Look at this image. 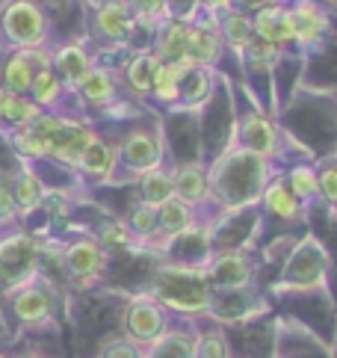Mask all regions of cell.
<instances>
[{"label":"cell","instance_id":"6da1fadb","mask_svg":"<svg viewBox=\"0 0 337 358\" xmlns=\"http://www.w3.org/2000/svg\"><path fill=\"white\" fill-rule=\"evenodd\" d=\"M207 178H210V199L225 208H245V204L257 201L269 184L266 160L245 151L243 145L225 151L207 172Z\"/></svg>","mask_w":337,"mask_h":358},{"label":"cell","instance_id":"60d3db41","mask_svg":"<svg viewBox=\"0 0 337 358\" xmlns=\"http://www.w3.org/2000/svg\"><path fill=\"white\" fill-rule=\"evenodd\" d=\"M0 210H12V199L6 187H0Z\"/></svg>","mask_w":337,"mask_h":358},{"label":"cell","instance_id":"8d00e7d4","mask_svg":"<svg viewBox=\"0 0 337 358\" xmlns=\"http://www.w3.org/2000/svg\"><path fill=\"white\" fill-rule=\"evenodd\" d=\"M38 196H42V187H38V178L36 175H24L21 181H18V199H21V204H36L38 201Z\"/></svg>","mask_w":337,"mask_h":358},{"label":"cell","instance_id":"44dd1931","mask_svg":"<svg viewBox=\"0 0 337 358\" xmlns=\"http://www.w3.org/2000/svg\"><path fill=\"white\" fill-rule=\"evenodd\" d=\"M175 196V184H172V175L163 172L160 166L157 169H151L142 175V201H148V204H160L168 201Z\"/></svg>","mask_w":337,"mask_h":358},{"label":"cell","instance_id":"4316f807","mask_svg":"<svg viewBox=\"0 0 337 358\" xmlns=\"http://www.w3.org/2000/svg\"><path fill=\"white\" fill-rule=\"evenodd\" d=\"M80 89H83V95L89 101H95V104H101V101H110L113 98V78H110V71H103V69H89L83 74V80H80Z\"/></svg>","mask_w":337,"mask_h":358},{"label":"cell","instance_id":"3957f363","mask_svg":"<svg viewBox=\"0 0 337 358\" xmlns=\"http://www.w3.org/2000/svg\"><path fill=\"white\" fill-rule=\"evenodd\" d=\"M124 329H127V335H131V341L148 347L151 341H157L168 329L166 308L154 296H139L131 302V308L124 314Z\"/></svg>","mask_w":337,"mask_h":358},{"label":"cell","instance_id":"7a4b0ae2","mask_svg":"<svg viewBox=\"0 0 337 358\" xmlns=\"http://www.w3.org/2000/svg\"><path fill=\"white\" fill-rule=\"evenodd\" d=\"M151 296L157 299L163 308H175L180 314H204L213 305V287L207 281L204 270H192V266H172L163 270L154 281Z\"/></svg>","mask_w":337,"mask_h":358},{"label":"cell","instance_id":"ee69618b","mask_svg":"<svg viewBox=\"0 0 337 358\" xmlns=\"http://www.w3.org/2000/svg\"><path fill=\"white\" fill-rule=\"evenodd\" d=\"M275 358H281V355H275Z\"/></svg>","mask_w":337,"mask_h":358},{"label":"cell","instance_id":"484cf974","mask_svg":"<svg viewBox=\"0 0 337 358\" xmlns=\"http://www.w3.org/2000/svg\"><path fill=\"white\" fill-rule=\"evenodd\" d=\"M57 66L62 71V78H66L69 83H80L83 80V74L89 71V59L86 54L77 45H69V48H62L59 50V57H57Z\"/></svg>","mask_w":337,"mask_h":358},{"label":"cell","instance_id":"9a60e30c","mask_svg":"<svg viewBox=\"0 0 337 358\" xmlns=\"http://www.w3.org/2000/svg\"><path fill=\"white\" fill-rule=\"evenodd\" d=\"M157 225L166 237H178L184 234L187 228L192 225V204H187L184 199L172 196L168 201H163L157 208Z\"/></svg>","mask_w":337,"mask_h":358},{"label":"cell","instance_id":"f1b7e54d","mask_svg":"<svg viewBox=\"0 0 337 358\" xmlns=\"http://www.w3.org/2000/svg\"><path fill=\"white\" fill-rule=\"evenodd\" d=\"M50 308V302L42 290H24L21 296L15 299V311L21 320H42Z\"/></svg>","mask_w":337,"mask_h":358},{"label":"cell","instance_id":"8fae6325","mask_svg":"<svg viewBox=\"0 0 337 358\" xmlns=\"http://www.w3.org/2000/svg\"><path fill=\"white\" fill-rule=\"evenodd\" d=\"M172 184H175V196L184 199L187 204H199L204 199H210V178H207L204 166L199 163L178 166L172 175Z\"/></svg>","mask_w":337,"mask_h":358},{"label":"cell","instance_id":"836d02e7","mask_svg":"<svg viewBox=\"0 0 337 358\" xmlns=\"http://www.w3.org/2000/svg\"><path fill=\"white\" fill-rule=\"evenodd\" d=\"M317 184H320V196L331 204H337V163L322 166L320 175H317Z\"/></svg>","mask_w":337,"mask_h":358},{"label":"cell","instance_id":"2e32d148","mask_svg":"<svg viewBox=\"0 0 337 358\" xmlns=\"http://www.w3.org/2000/svg\"><path fill=\"white\" fill-rule=\"evenodd\" d=\"M66 264H69V270L74 275H83V278L86 275H98L101 266H103V252H101L98 243L80 240L66 252Z\"/></svg>","mask_w":337,"mask_h":358},{"label":"cell","instance_id":"ac0fdd59","mask_svg":"<svg viewBox=\"0 0 337 358\" xmlns=\"http://www.w3.org/2000/svg\"><path fill=\"white\" fill-rule=\"evenodd\" d=\"M33 261V246L27 237H12L0 246V275L15 278L21 266H27Z\"/></svg>","mask_w":337,"mask_h":358},{"label":"cell","instance_id":"f546056e","mask_svg":"<svg viewBox=\"0 0 337 358\" xmlns=\"http://www.w3.org/2000/svg\"><path fill=\"white\" fill-rule=\"evenodd\" d=\"M131 231L139 234V237H151L154 231H160V225H157V204H148V201L139 204V208L131 213Z\"/></svg>","mask_w":337,"mask_h":358},{"label":"cell","instance_id":"e575fe53","mask_svg":"<svg viewBox=\"0 0 337 358\" xmlns=\"http://www.w3.org/2000/svg\"><path fill=\"white\" fill-rule=\"evenodd\" d=\"M103 358H145V350H142V343L136 341H113L107 350H103Z\"/></svg>","mask_w":337,"mask_h":358},{"label":"cell","instance_id":"d4e9b609","mask_svg":"<svg viewBox=\"0 0 337 358\" xmlns=\"http://www.w3.org/2000/svg\"><path fill=\"white\" fill-rule=\"evenodd\" d=\"M196 358H234L231 355V343L222 329H207L199 331V347H196Z\"/></svg>","mask_w":337,"mask_h":358},{"label":"cell","instance_id":"ffe728a7","mask_svg":"<svg viewBox=\"0 0 337 358\" xmlns=\"http://www.w3.org/2000/svg\"><path fill=\"white\" fill-rule=\"evenodd\" d=\"M187 39H189V24H180L168 18L166 30L157 42V57L160 62H178L184 59V50H187Z\"/></svg>","mask_w":337,"mask_h":358},{"label":"cell","instance_id":"ba28073f","mask_svg":"<svg viewBox=\"0 0 337 358\" xmlns=\"http://www.w3.org/2000/svg\"><path fill=\"white\" fill-rule=\"evenodd\" d=\"M290 15H293V42L299 45H314L329 30V15L314 0H296L290 6Z\"/></svg>","mask_w":337,"mask_h":358},{"label":"cell","instance_id":"7402d4cb","mask_svg":"<svg viewBox=\"0 0 337 358\" xmlns=\"http://www.w3.org/2000/svg\"><path fill=\"white\" fill-rule=\"evenodd\" d=\"M278 54H281L278 45H269V42H264V39H254V36H252V39L245 42V48L240 50L243 66H249V69H269V66H275Z\"/></svg>","mask_w":337,"mask_h":358},{"label":"cell","instance_id":"277c9868","mask_svg":"<svg viewBox=\"0 0 337 358\" xmlns=\"http://www.w3.org/2000/svg\"><path fill=\"white\" fill-rule=\"evenodd\" d=\"M207 281L210 287H222V290H240L252 281V264L243 252H222L207 264Z\"/></svg>","mask_w":337,"mask_h":358},{"label":"cell","instance_id":"74e56055","mask_svg":"<svg viewBox=\"0 0 337 358\" xmlns=\"http://www.w3.org/2000/svg\"><path fill=\"white\" fill-rule=\"evenodd\" d=\"M240 6V12H261V9H269V6H278L281 0H234Z\"/></svg>","mask_w":337,"mask_h":358},{"label":"cell","instance_id":"30bf717a","mask_svg":"<svg viewBox=\"0 0 337 358\" xmlns=\"http://www.w3.org/2000/svg\"><path fill=\"white\" fill-rule=\"evenodd\" d=\"M199 331L192 329H166L157 341L148 343L145 358H196Z\"/></svg>","mask_w":337,"mask_h":358},{"label":"cell","instance_id":"cb8c5ba5","mask_svg":"<svg viewBox=\"0 0 337 358\" xmlns=\"http://www.w3.org/2000/svg\"><path fill=\"white\" fill-rule=\"evenodd\" d=\"M113 163H115V155L110 145H103L101 139H92V145L83 151L80 157V166L89 172V175H110L113 172Z\"/></svg>","mask_w":337,"mask_h":358},{"label":"cell","instance_id":"5b68a950","mask_svg":"<svg viewBox=\"0 0 337 358\" xmlns=\"http://www.w3.org/2000/svg\"><path fill=\"white\" fill-rule=\"evenodd\" d=\"M278 143H281V136L275 131V124H272L269 119L264 116H245L240 122V145L245 151H252V155L257 157H275L278 155Z\"/></svg>","mask_w":337,"mask_h":358},{"label":"cell","instance_id":"603a6c76","mask_svg":"<svg viewBox=\"0 0 337 358\" xmlns=\"http://www.w3.org/2000/svg\"><path fill=\"white\" fill-rule=\"evenodd\" d=\"M160 69V57L157 54H139L131 66H127V80L136 92H151L154 83V71Z\"/></svg>","mask_w":337,"mask_h":358},{"label":"cell","instance_id":"f35d334b","mask_svg":"<svg viewBox=\"0 0 337 358\" xmlns=\"http://www.w3.org/2000/svg\"><path fill=\"white\" fill-rule=\"evenodd\" d=\"M103 240H107V243H119V246H124V243H131V234H127L124 228L115 225V228H107V234H103Z\"/></svg>","mask_w":337,"mask_h":358},{"label":"cell","instance_id":"7bdbcfd3","mask_svg":"<svg viewBox=\"0 0 337 358\" xmlns=\"http://www.w3.org/2000/svg\"><path fill=\"white\" fill-rule=\"evenodd\" d=\"M334 160H337V155H334Z\"/></svg>","mask_w":337,"mask_h":358},{"label":"cell","instance_id":"e0dca14e","mask_svg":"<svg viewBox=\"0 0 337 358\" xmlns=\"http://www.w3.org/2000/svg\"><path fill=\"white\" fill-rule=\"evenodd\" d=\"M98 27L107 39H124L134 27V18H131L127 3H122V0H110V3L98 12Z\"/></svg>","mask_w":337,"mask_h":358},{"label":"cell","instance_id":"d6a6232c","mask_svg":"<svg viewBox=\"0 0 337 358\" xmlns=\"http://www.w3.org/2000/svg\"><path fill=\"white\" fill-rule=\"evenodd\" d=\"M33 92H36V98L38 101H45V104H50L57 95H59V83H57V78H54V71H38L36 78H33Z\"/></svg>","mask_w":337,"mask_h":358},{"label":"cell","instance_id":"ab89813d","mask_svg":"<svg viewBox=\"0 0 337 358\" xmlns=\"http://www.w3.org/2000/svg\"><path fill=\"white\" fill-rule=\"evenodd\" d=\"M201 3H204L207 9H213V12H219V9L228 12L231 6H234V0H201Z\"/></svg>","mask_w":337,"mask_h":358},{"label":"cell","instance_id":"1f68e13d","mask_svg":"<svg viewBox=\"0 0 337 358\" xmlns=\"http://www.w3.org/2000/svg\"><path fill=\"white\" fill-rule=\"evenodd\" d=\"M199 3L201 0H166V9L172 15V21L192 24V21H199Z\"/></svg>","mask_w":337,"mask_h":358},{"label":"cell","instance_id":"5bb4252c","mask_svg":"<svg viewBox=\"0 0 337 358\" xmlns=\"http://www.w3.org/2000/svg\"><path fill=\"white\" fill-rule=\"evenodd\" d=\"M261 201H264V208L269 213L281 216V220H299V213H302V201L293 196V189L287 187V181H272V184H266Z\"/></svg>","mask_w":337,"mask_h":358},{"label":"cell","instance_id":"b9f144b4","mask_svg":"<svg viewBox=\"0 0 337 358\" xmlns=\"http://www.w3.org/2000/svg\"><path fill=\"white\" fill-rule=\"evenodd\" d=\"M3 104H6V89H0V116H3Z\"/></svg>","mask_w":337,"mask_h":358},{"label":"cell","instance_id":"83f0119b","mask_svg":"<svg viewBox=\"0 0 337 358\" xmlns=\"http://www.w3.org/2000/svg\"><path fill=\"white\" fill-rule=\"evenodd\" d=\"M287 187L293 189V196L299 201H308L320 193V184H317V169L310 166H293V172L287 178Z\"/></svg>","mask_w":337,"mask_h":358},{"label":"cell","instance_id":"4fadbf2b","mask_svg":"<svg viewBox=\"0 0 337 358\" xmlns=\"http://www.w3.org/2000/svg\"><path fill=\"white\" fill-rule=\"evenodd\" d=\"M6 27L12 33V39H18L24 45H36L38 33H42V15L30 3H15L6 18Z\"/></svg>","mask_w":337,"mask_h":358},{"label":"cell","instance_id":"d590c367","mask_svg":"<svg viewBox=\"0 0 337 358\" xmlns=\"http://www.w3.org/2000/svg\"><path fill=\"white\" fill-rule=\"evenodd\" d=\"M127 6H134L136 9V15L142 21H157V15L166 9V0H127Z\"/></svg>","mask_w":337,"mask_h":358},{"label":"cell","instance_id":"4dcf8cb0","mask_svg":"<svg viewBox=\"0 0 337 358\" xmlns=\"http://www.w3.org/2000/svg\"><path fill=\"white\" fill-rule=\"evenodd\" d=\"M6 83H9V89H15V92H24V89L33 86V69H30V59L27 57H18V59L9 62Z\"/></svg>","mask_w":337,"mask_h":358},{"label":"cell","instance_id":"7c38bea8","mask_svg":"<svg viewBox=\"0 0 337 358\" xmlns=\"http://www.w3.org/2000/svg\"><path fill=\"white\" fill-rule=\"evenodd\" d=\"M219 50H222V39L219 33L210 30H201V27H189V39H187V50H184V59L192 62V66H213L219 59Z\"/></svg>","mask_w":337,"mask_h":358},{"label":"cell","instance_id":"d6986e66","mask_svg":"<svg viewBox=\"0 0 337 358\" xmlns=\"http://www.w3.org/2000/svg\"><path fill=\"white\" fill-rule=\"evenodd\" d=\"M252 36H254V30H252V18L245 15V12H240V9H228V12H225V18H219V39H225L231 48L243 50L245 42H249Z\"/></svg>","mask_w":337,"mask_h":358},{"label":"cell","instance_id":"52a82bcc","mask_svg":"<svg viewBox=\"0 0 337 358\" xmlns=\"http://www.w3.org/2000/svg\"><path fill=\"white\" fill-rule=\"evenodd\" d=\"M252 30H254V39H264L269 45H287L293 42V15H290V6H269L261 9L257 15L252 18Z\"/></svg>","mask_w":337,"mask_h":358},{"label":"cell","instance_id":"8992f818","mask_svg":"<svg viewBox=\"0 0 337 358\" xmlns=\"http://www.w3.org/2000/svg\"><path fill=\"white\" fill-rule=\"evenodd\" d=\"M122 157H124V163L131 166V169L145 175V172H151V169H157V166H160L163 145H160L157 134H151V131H134L122 143Z\"/></svg>","mask_w":337,"mask_h":358},{"label":"cell","instance_id":"9c48e42d","mask_svg":"<svg viewBox=\"0 0 337 358\" xmlns=\"http://www.w3.org/2000/svg\"><path fill=\"white\" fill-rule=\"evenodd\" d=\"M322 273H326V258L320 255V249L305 246L290 258L284 278H287L290 287L308 290V287H317V281L322 278Z\"/></svg>","mask_w":337,"mask_h":358}]
</instances>
